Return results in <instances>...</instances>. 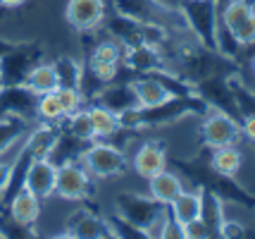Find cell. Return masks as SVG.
<instances>
[{
    "label": "cell",
    "instance_id": "6da1fadb",
    "mask_svg": "<svg viewBox=\"0 0 255 239\" xmlns=\"http://www.w3.org/2000/svg\"><path fill=\"white\" fill-rule=\"evenodd\" d=\"M112 216L127 223L129 228L138 230L143 237H160L167 220V208L153 201L148 192L124 189L112 196Z\"/></svg>",
    "mask_w": 255,
    "mask_h": 239
},
{
    "label": "cell",
    "instance_id": "7a4b0ae2",
    "mask_svg": "<svg viewBox=\"0 0 255 239\" xmlns=\"http://www.w3.org/2000/svg\"><path fill=\"white\" fill-rule=\"evenodd\" d=\"M79 163L86 168L96 182H110L117 177H124L129 170V153L127 148L120 146L110 139H96L84 146Z\"/></svg>",
    "mask_w": 255,
    "mask_h": 239
},
{
    "label": "cell",
    "instance_id": "3957f363",
    "mask_svg": "<svg viewBox=\"0 0 255 239\" xmlns=\"http://www.w3.org/2000/svg\"><path fill=\"white\" fill-rule=\"evenodd\" d=\"M184 14L186 29L193 41L203 48L217 50V26H220V0H177Z\"/></svg>",
    "mask_w": 255,
    "mask_h": 239
},
{
    "label": "cell",
    "instance_id": "277c9868",
    "mask_svg": "<svg viewBox=\"0 0 255 239\" xmlns=\"http://www.w3.org/2000/svg\"><path fill=\"white\" fill-rule=\"evenodd\" d=\"M198 137L205 148H222V146H239L241 139V125L229 113L208 108L198 117Z\"/></svg>",
    "mask_w": 255,
    "mask_h": 239
},
{
    "label": "cell",
    "instance_id": "5b68a950",
    "mask_svg": "<svg viewBox=\"0 0 255 239\" xmlns=\"http://www.w3.org/2000/svg\"><path fill=\"white\" fill-rule=\"evenodd\" d=\"M96 180L91 177L86 168L79 160H69V163H60L57 165V180H55V194L53 199L62 201V204H86L91 199Z\"/></svg>",
    "mask_w": 255,
    "mask_h": 239
},
{
    "label": "cell",
    "instance_id": "8992f818",
    "mask_svg": "<svg viewBox=\"0 0 255 239\" xmlns=\"http://www.w3.org/2000/svg\"><path fill=\"white\" fill-rule=\"evenodd\" d=\"M65 22L81 36L98 34L108 19V0H65Z\"/></svg>",
    "mask_w": 255,
    "mask_h": 239
},
{
    "label": "cell",
    "instance_id": "52a82bcc",
    "mask_svg": "<svg viewBox=\"0 0 255 239\" xmlns=\"http://www.w3.org/2000/svg\"><path fill=\"white\" fill-rule=\"evenodd\" d=\"M38 60H43V46L36 41L10 46L0 55V84H22Z\"/></svg>",
    "mask_w": 255,
    "mask_h": 239
},
{
    "label": "cell",
    "instance_id": "ba28073f",
    "mask_svg": "<svg viewBox=\"0 0 255 239\" xmlns=\"http://www.w3.org/2000/svg\"><path fill=\"white\" fill-rule=\"evenodd\" d=\"M45 0H0V38L7 43H24L19 26L36 19Z\"/></svg>",
    "mask_w": 255,
    "mask_h": 239
},
{
    "label": "cell",
    "instance_id": "9c48e42d",
    "mask_svg": "<svg viewBox=\"0 0 255 239\" xmlns=\"http://www.w3.org/2000/svg\"><path fill=\"white\" fill-rule=\"evenodd\" d=\"M60 237H74V239H100V237H115L110 218L93 213L89 206L77 204V208L67 216L65 230Z\"/></svg>",
    "mask_w": 255,
    "mask_h": 239
},
{
    "label": "cell",
    "instance_id": "30bf717a",
    "mask_svg": "<svg viewBox=\"0 0 255 239\" xmlns=\"http://www.w3.org/2000/svg\"><path fill=\"white\" fill-rule=\"evenodd\" d=\"M129 168L141 182H145L153 175L169 168V153H167V148L160 141L145 139V141H141L138 146L133 148V153L129 156Z\"/></svg>",
    "mask_w": 255,
    "mask_h": 239
},
{
    "label": "cell",
    "instance_id": "8fae6325",
    "mask_svg": "<svg viewBox=\"0 0 255 239\" xmlns=\"http://www.w3.org/2000/svg\"><path fill=\"white\" fill-rule=\"evenodd\" d=\"M5 206H7V220H10V225L29 230V232L36 235V225L43 218V201L36 194H31L29 189L22 187V189H17L5 201Z\"/></svg>",
    "mask_w": 255,
    "mask_h": 239
},
{
    "label": "cell",
    "instance_id": "7c38bea8",
    "mask_svg": "<svg viewBox=\"0 0 255 239\" xmlns=\"http://www.w3.org/2000/svg\"><path fill=\"white\" fill-rule=\"evenodd\" d=\"M55 180H57V163L48 156H36L29 160V168L24 172L22 187L36 194L41 201H53L55 194Z\"/></svg>",
    "mask_w": 255,
    "mask_h": 239
},
{
    "label": "cell",
    "instance_id": "4fadbf2b",
    "mask_svg": "<svg viewBox=\"0 0 255 239\" xmlns=\"http://www.w3.org/2000/svg\"><path fill=\"white\" fill-rule=\"evenodd\" d=\"M33 122L36 120H29L22 115L0 113V160H12L19 153Z\"/></svg>",
    "mask_w": 255,
    "mask_h": 239
},
{
    "label": "cell",
    "instance_id": "5bb4252c",
    "mask_svg": "<svg viewBox=\"0 0 255 239\" xmlns=\"http://www.w3.org/2000/svg\"><path fill=\"white\" fill-rule=\"evenodd\" d=\"M129 84H131L138 108H157L177 96V93H172L169 86H165V81L157 74H136L133 79H129Z\"/></svg>",
    "mask_w": 255,
    "mask_h": 239
},
{
    "label": "cell",
    "instance_id": "9a60e30c",
    "mask_svg": "<svg viewBox=\"0 0 255 239\" xmlns=\"http://www.w3.org/2000/svg\"><path fill=\"white\" fill-rule=\"evenodd\" d=\"M36 93L24 84H0V113H14L36 120Z\"/></svg>",
    "mask_w": 255,
    "mask_h": 239
},
{
    "label": "cell",
    "instance_id": "2e32d148",
    "mask_svg": "<svg viewBox=\"0 0 255 239\" xmlns=\"http://www.w3.org/2000/svg\"><path fill=\"white\" fill-rule=\"evenodd\" d=\"M184 187H186V182H184L181 175L174 172L172 168H165L162 172L153 175L150 180H145V192H148V196H150L153 201H157L160 206H165V208L177 199L179 194L184 192Z\"/></svg>",
    "mask_w": 255,
    "mask_h": 239
},
{
    "label": "cell",
    "instance_id": "e0dca14e",
    "mask_svg": "<svg viewBox=\"0 0 255 239\" xmlns=\"http://www.w3.org/2000/svg\"><path fill=\"white\" fill-rule=\"evenodd\" d=\"M200 199H203V184H196V187L186 184L184 192L167 206V213L179 228L186 223H193L200 218Z\"/></svg>",
    "mask_w": 255,
    "mask_h": 239
},
{
    "label": "cell",
    "instance_id": "ac0fdd59",
    "mask_svg": "<svg viewBox=\"0 0 255 239\" xmlns=\"http://www.w3.org/2000/svg\"><path fill=\"white\" fill-rule=\"evenodd\" d=\"M208 170L222 180H236L244 170V151L239 146H222L212 148L210 160H208Z\"/></svg>",
    "mask_w": 255,
    "mask_h": 239
},
{
    "label": "cell",
    "instance_id": "d6986e66",
    "mask_svg": "<svg viewBox=\"0 0 255 239\" xmlns=\"http://www.w3.org/2000/svg\"><path fill=\"white\" fill-rule=\"evenodd\" d=\"M93 101L103 103L105 108H110L120 115L127 108H133L136 105V96L131 91V84L122 79H115L112 84H105L103 89H98V93L93 96Z\"/></svg>",
    "mask_w": 255,
    "mask_h": 239
},
{
    "label": "cell",
    "instance_id": "ffe728a7",
    "mask_svg": "<svg viewBox=\"0 0 255 239\" xmlns=\"http://www.w3.org/2000/svg\"><path fill=\"white\" fill-rule=\"evenodd\" d=\"M200 220L210 230V237L220 235V225L224 220V196L215 187L203 184V199H200Z\"/></svg>",
    "mask_w": 255,
    "mask_h": 239
},
{
    "label": "cell",
    "instance_id": "44dd1931",
    "mask_svg": "<svg viewBox=\"0 0 255 239\" xmlns=\"http://www.w3.org/2000/svg\"><path fill=\"white\" fill-rule=\"evenodd\" d=\"M22 84L31 93L43 96V93L55 91L57 86H60V79H57V72H55V67H53V62L43 57V60H38V62L26 72V77H24Z\"/></svg>",
    "mask_w": 255,
    "mask_h": 239
},
{
    "label": "cell",
    "instance_id": "7402d4cb",
    "mask_svg": "<svg viewBox=\"0 0 255 239\" xmlns=\"http://www.w3.org/2000/svg\"><path fill=\"white\" fill-rule=\"evenodd\" d=\"M86 113L91 117V125H93V134L96 139H115L122 132V122H120V115L105 108L103 103H91L86 105Z\"/></svg>",
    "mask_w": 255,
    "mask_h": 239
},
{
    "label": "cell",
    "instance_id": "603a6c76",
    "mask_svg": "<svg viewBox=\"0 0 255 239\" xmlns=\"http://www.w3.org/2000/svg\"><path fill=\"white\" fill-rule=\"evenodd\" d=\"M53 67L57 72V79L60 86H79L81 89V81H84V62L74 55H57L50 60Z\"/></svg>",
    "mask_w": 255,
    "mask_h": 239
},
{
    "label": "cell",
    "instance_id": "cb8c5ba5",
    "mask_svg": "<svg viewBox=\"0 0 255 239\" xmlns=\"http://www.w3.org/2000/svg\"><path fill=\"white\" fill-rule=\"evenodd\" d=\"M65 108L62 103L57 98L55 91L50 93H43L36 98V122H43V125H53V127H60L65 122Z\"/></svg>",
    "mask_w": 255,
    "mask_h": 239
},
{
    "label": "cell",
    "instance_id": "d4e9b609",
    "mask_svg": "<svg viewBox=\"0 0 255 239\" xmlns=\"http://www.w3.org/2000/svg\"><path fill=\"white\" fill-rule=\"evenodd\" d=\"M62 132H67L69 137H74L77 141L81 144H91V141H96V134H93V125H91V117L86 113V108H81L77 113L67 115L65 122L60 125Z\"/></svg>",
    "mask_w": 255,
    "mask_h": 239
},
{
    "label": "cell",
    "instance_id": "484cf974",
    "mask_svg": "<svg viewBox=\"0 0 255 239\" xmlns=\"http://www.w3.org/2000/svg\"><path fill=\"white\" fill-rule=\"evenodd\" d=\"M55 93L60 98V103H62V108H65V115L77 113L81 108H86V103H89L86 93L81 91L79 86H57Z\"/></svg>",
    "mask_w": 255,
    "mask_h": 239
},
{
    "label": "cell",
    "instance_id": "4316f807",
    "mask_svg": "<svg viewBox=\"0 0 255 239\" xmlns=\"http://www.w3.org/2000/svg\"><path fill=\"white\" fill-rule=\"evenodd\" d=\"M232 38H234V43L239 46L241 53H246V50H251V48L255 46V12H251L244 22L234 29Z\"/></svg>",
    "mask_w": 255,
    "mask_h": 239
},
{
    "label": "cell",
    "instance_id": "83f0119b",
    "mask_svg": "<svg viewBox=\"0 0 255 239\" xmlns=\"http://www.w3.org/2000/svg\"><path fill=\"white\" fill-rule=\"evenodd\" d=\"M210 237V230L205 228V223L203 220H193V223H186V225H181V239H205Z\"/></svg>",
    "mask_w": 255,
    "mask_h": 239
},
{
    "label": "cell",
    "instance_id": "f1b7e54d",
    "mask_svg": "<svg viewBox=\"0 0 255 239\" xmlns=\"http://www.w3.org/2000/svg\"><path fill=\"white\" fill-rule=\"evenodd\" d=\"M239 125H241V139L248 144H255V113L244 115L239 120Z\"/></svg>",
    "mask_w": 255,
    "mask_h": 239
},
{
    "label": "cell",
    "instance_id": "f546056e",
    "mask_svg": "<svg viewBox=\"0 0 255 239\" xmlns=\"http://www.w3.org/2000/svg\"><path fill=\"white\" fill-rule=\"evenodd\" d=\"M251 72H253V74H255V55L251 57Z\"/></svg>",
    "mask_w": 255,
    "mask_h": 239
}]
</instances>
